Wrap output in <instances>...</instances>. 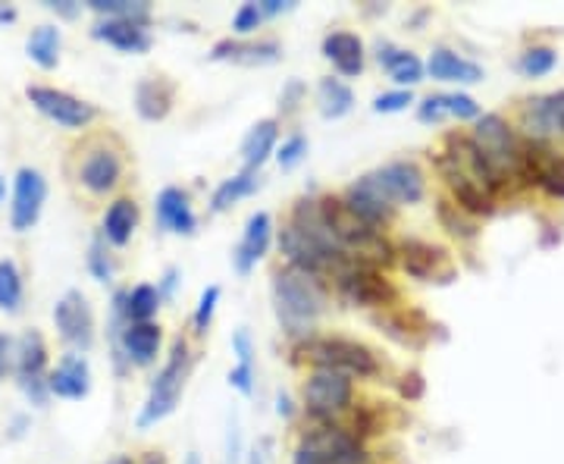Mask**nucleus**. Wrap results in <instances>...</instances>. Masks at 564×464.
<instances>
[{"label":"nucleus","instance_id":"nucleus-1","mask_svg":"<svg viewBox=\"0 0 564 464\" xmlns=\"http://www.w3.org/2000/svg\"><path fill=\"white\" fill-rule=\"evenodd\" d=\"M273 305H277V317L285 333L308 335L317 317L323 314L327 295L314 273H305L298 267H285L273 277Z\"/></svg>","mask_w":564,"mask_h":464},{"label":"nucleus","instance_id":"nucleus-2","mask_svg":"<svg viewBox=\"0 0 564 464\" xmlns=\"http://www.w3.org/2000/svg\"><path fill=\"white\" fill-rule=\"evenodd\" d=\"M185 377H188V342L185 339H176L173 349H170V362L163 364V370L157 374V380L151 383V392H148V402L138 414V427L148 430L160 424L163 417L176 412L182 399V389H185Z\"/></svg>","mask_w":564,"mask_h":464},{"label":"nucleus","instance_id":"nucleus-3","mask_svg":"<svg viewBox=\"0 0 564 464\" xmlns=\"http://www.w3.org/2000/svg\"><path fill=\"white\" fill-rule=\"evenodd\" d=\"M302 352L310 364L323 370H339L345 377H373L380 367L373 352L352 339H310L302 345Z\"/></svg>","mask_w":564,"mask_h":464},{"label":"nucleus","instance_id":"nucleus-4","mask_svg":"<svg viewBox=\"0 0 564 464\" xmlns=\"http://www.w3.org/2000/svg\"><path fill=\"white\" fill-rule=\"evenodd\" d=\"M470 142H474L477 155L483 157V163L492 170V176L499 182L505 180L508 173H517V170H520V151H517L512 130L505 126L502 117H495V113L483 117V120L477 123L474 135H470Z\"/></svg>","mask_w":564,"mask_h":464},{"label":"nucleus","instance_id":"nucleus-5","mask_svg":"<svg viewBox=\"0 0 564 464\" xmlns=\"http://www.w3.org/2000/svg\"><path fill=\"white\" fill-rule=\"evenodd\" d=\"M335 283H339L342 298L348 305H355V308H389L399 298L395 285L383 280L377 273V267H367V264H358V260H348L335 273Z\"/></svg>","mask_w":564,"mask_h":464},{"label":"nucleus","instance_id":"nucleus-6","mask_svg":"<svg viewBox=\"0 0 564 464\" xmlns=\"http://www.w3.org/2000/svg\"><path fill=\"white\" fill-rule=\"evenodd\" d=\"M367 452L358 442V437L335 430V427H320L302 439V445L295 449V462L292 464H364Z\"/></svg>","mask_w":564,"mask_h":464},{"label":"nucleus","instance_id":"nucleus-7","mask_svg":"<svg viewBox=\"0 0 564 464\" xmlns=\"http://www.w3.org/2000/svg\"><path fill=\"white\" fill-rule=\"evenodd\" d=\"M26 98L38 113H45L48 120L66 130H82L98 117V110L88 101H82L70 91H60V88H48V85H28Z\"/></svg>","mask_w":564,"mask_h":464},{"label":"nucleus","instance_id":"nucleus-8","mask_svg":"<svg viewBox=\"0 0 564 464\" xmlns=\"http://www.w3.org/2000/svg\"><path fill=\"white\" fill-rule=\"evenodd\" d=\"M305 405L314 417H335L352 405V377L317 367L305 383Z\"/></svg>","mask_w":564,"mask_h":464},{"label":"nucleus","instance_id":"nucleus-9","mask_svg":"<svg viewBox=\"0 0 564 464\" xmlns=\"http://www.w3.org/2000/svg\"><path fill=\"white\" fill-rule=\"evenodd\" d=\"M53 323L63 335V342H70L78 352H88L91 342H95V317H91V308H88V298L78 292V289H70L57 308H53Z\"/></svg>","mask_w":564,"mask_h":464},{"label":"nucleus","instance_id":"nucleus-10","mask_svg":"<svg viewBox=\"0 0 564 464\" xmlns=\"http://www.w3.org/2000/svg\"><path fill=\"white\" fill-rule=\"evenodd\" d=\"M48 202V180L32 170L23 167L13 180V207H10V223L16 232H28L38 217H41V207Z\"/></svg>","mask_w":564,"mask_h":464},{"label":"nucleus","instance_id":"nucleus-11","mask_svg":"<svg viewBox=\"0 0 564 464\" xmlns=\"http://www.w3.org/2000/svg\"><path fill=\"white\" fill-rule=\"evenodd\" d=\"M45 367H48V349H45V339L28 330L20 342H16V374H20V383L26 389V395L41 405L45 402Z\"/></svg>","mask_w":564,"mask_h":464},{"label":"nucleus","instance_id":"nucleus-12","mask_svg":"<svg viewBox=\"0 0 564 464\" xmlns=\"http://www.w3.org/2000/svg\"><path fill=\"white\" fill-rule=\"evenodd\" d=\"M402 267L405 273L414 280H424V283H449L455 280V267L449 264V255L430 245V242H405L402 245Z\"/></svg>","mask_w":564,"mask_h":464},{"label":"nucleus","instance_id":"nucleus-13","mask_svg":"<svg viewBox=\"0 0 564 464\" xmlns=\"http://www.w3.org/2000/svg\"><path fill=\"white\" fill-rule=\"evenodd\" d=\"M345 205L352 207L364 223H370L373 230H377L380 223H385V220L392 217V210H395V205L389 202V195H385L383 185L377 182L373 173H367V176H360L355 185H348Z\"/></svg>","mask_w":564,"mask_h":464},{"label":"nucleus","instance_id":"nucleus-14","mask_svg":"<svg viewBox=\"0 0 564 464\" xmlns=\"http://www.w3.org/2000/svg\"><path fill=\"white\" fill-rule=\"evenodd\" d=\"M373 176L383 185L392 205H417L424 198V173L410 160L385 163L380 170H373Z\"/></svg>","mask_w":564,"mask_h":464},{"label":"nucleus","instance_id":"nucleus-15","mask_svg":"<svg viewBox=\"0 0 564 464\" xmlns=\"http://www.w3.org/2000/svg\"><path fill=\"white\" fill-rule=\"evenodd\" d=\"M530 182L542 185L552 198H564V157L552 155L545 148H527L520 151V170Z\"/></svg>","mask_w":564,"mask_h":464},{"label":"nucleus","instance_id":"nucleus-16","mask_svg":"<svg viewBox=\"0 0 564 464\" xmlns=\"http://www.w3.org/2000/svg\"><path fill=\"white\" fill-rule=\"evenodd\" d=\"M270 239H273V220H270V213L257 210V213L248 217V223H245V235H242V242H238V248H235V255H232V267H235L242 277L252 273V267L267 255Z\"/></svg>","mask_w":564,"mask_h":464},{"label":"nucleus","instance_id":"nucleus-17","mask_svg":"<svg viewBox=\"0 0 564 464\" xmlns=\"http://www.w3.org/2000/svg\"><path fill=\"white\" fill-rule=\"evenodd\" d=\"M155 217L163 230L180 232V235H192L195 227H198V220L192 213V205H188V195L182 188H173V185L157 195Z\"/></svg>","mask_w":564,"mask_h":464},{"label":"nucleus","instance_id":"nucleus-18","mask_svg":"<svg viewBox=\"0 0 564 464\" xmlns=\"http://www.w3.org/2000/svg\"><path fill=\"white\" fill-rule=\"evenodd\" d=\"M91 35L123 53H145L151 48L148 28L138 26V23H126V20H101L98 26L91 28Z\"/></svg>","mask_w":564,"mask_h":464},{"label":"nucleus","instance_id":"nucleus-19","mask_svg":"<svg viewBox=\"0 0 564 464\" xmlns=\"http://www.w3.org/2000/svg\"><path fill=\"white\" fill-rule=\"evenodd\" d=\"M48 389L60 399H85L91 389V370L82 355H66L57 364L51 377H48Z\"/></svg>","mask_w":564,"mask_h":464},{"label":"nucleus","instance_id":"nucleus-20","mask_svg":"<svg viewBox=\"0 0 564 464\" xmlns=\"http://www.w3.org/2000/svg\"><path fill=\"white\" fill-rule=\"evenodd\" d=\"M123 173L120 155H113L110 148H95L82 163V185L95 195H107Z\"/></svg>","mask_w":564,"mask_h":464},{"label":"nucleus","instance_id":"nucleus-21","mask_svg":"<svg viewBox=\"0 0 564 464\" xmlns=\"http://www.w3.org/2000/svg\"><path fill=\"white\" fill-rule=\"evenodd\" d=\"M323 53L327 60H333V66L342 76H358L364 70V45L358 35L352 32H333L323 38Z\"/></svg>","mask_w":564,"mask_h":464},{"label":"nucleus","instance_id":"nucleus-22","mask_svg":"<svg viewBox=\"0 0 564 464\" xmlns=\"http://www.w3.org/2000/svg\"><path fill=\"white\" fill-rule=\"evenodd\" d=\"M135 110L148 123L163 120L173 110V85L167 78H142L135 88Z\"/></svg>","mask_w":564,"mask_h":464},{"label":"nucleus","instance_id":"nucleus-23","mask_svg":"<svg viewBox=\"0 0 564 464\" xmlns=\"http://www.w3.org/2000/svg\"><path fill=\"white\" fill-rule=\"evenodd\" d=\"M427 70H430V76L437 78V82H464V85H474V82L483 78V70L474 60H464V57L449 51V48H437V51L430 53Z\"/></svg>","mask_w":564,"mask_h":464},{"label":"nucleus","instance_id":"nucleus-24","mask_svg":"<svg viewBox=\"0 0 564 464\" xmlns=\"http://www.w3.org/2000/svg\"><path fill=\"white\" fill-rule=\"evenodd\" d=\"M277 138H280V123L277 120H260L248 130L245 142H242V160H245L248 173H255L267 163V157L273 155V148H277Z\"/></svg>","mask_w":564,"mask_h":464},{"label":"nucleus","instance_id":"nucleus-25","mask_svg":"<svg viewBox=\"0 0 564 464\" xmlns=\"http://www.w3.org/2000/svg\"><path fill=\"white\" fill-rule=\"evenodd\" d=\"M210 60H232L245 66H267L280 60V45L277 41H257V45H242V41H220L213 45Z\"/></svg>","mask_w":564,"mask_h":464},{"label":"nucleus","instance_id":"nucleus-26","mask_svg":"<svg viewBox=\"0 0 564 464\" xmlns=\"http://www.w3.org/2000/svg\"><path fill=\"white\" fill-rule=\"evenodd\" d=\"M377 60H380V66H385V73L395 78L399 85H414V82L424 78V63L410 51H402L395 45L380 41L377 45Z\"/></svg>","mask_w":564,"mask_h":464},{"label":"nucleus","instance_id":"nucleus-27","mask_svg":"<svg viewBox=\"0 0 564 464\" xmlns=\"http://www.w3.org/2000/svg\"><path fill=\"white\" fill-rule=\"evenodd\" d=\"M135 227H138V205L135 202L120 198V202H113V205L107 207V213H103V239H110L113 245H126Z\"/></svg>","mask_w":564,"mask_h":464},{"label":"nucleus","instance_id":"nucleus-28","mask_svg":"<svg viewBox=\"0 0 564 464\" xmlns=\"http://www.w3.org/2000/svg\"><path fill=\"white\" fill-rule=\"evenodd\" d=\"M524 120L539 135H545V132H564V91L562 95H549V98L530 101Z\"/></svg>","mask_w":564,"mask_h":464},{"label":"nucleus","instance_id":"nucleus-29","mask_svg":"<svg viewBox=\"0 0 564 464\" xmlns=\"http://www.w3.org/2000/svg\"><path fill=\"white\" fill-rule=\"evenodd\" d=\"M317 98H320V113L327 120H342L352 107H355V91L342 82V78H323L320 88H317Z\"/></svg>","mask_w":564,"mask_h":464},{"label":"nucleus","instance_id":"nucleus-30","mask_svg":"<svg viewBox=\"0 0 564 464\" xmlns=\"http://www.w3.org/2000/svg\"><path fill=\"white\" fill-rule=\"evenodd\" d=\"M28 57L41 66V70H53L60 60V28L57 26H38L26 41Z\"/></svg>","mask_w":564,"mask_h":464},{"label":"nucleus","instance_id":"nucleus-31","mask_svg":"<svg viewBox=\"0 0 564 464\" xmlns=\"http://www.w3.org/2000/svg\"><path fill=\"white\" fill-rule=\"evenodd\" d=\"M88 7L107 20H126L138 26H148V20H151V3H145V0H91Z\"/></svg>","mask_w":564,"mask_h":464},{"label":"nucleus","instance_id":"nucleus-32","mask_svg":"<svg viewBox=\"0 0 564 464\" xmlns=\"http://www.w3.org/2000/svg\"><path fill=\"white\" fill-rule=\"evenodd\" d=\"M257 188V180L255 173H238V176H230V180H223L217 185V192H213V198H210V207L217 210V213H223V210H230L238 198H245V195H252Z\"/></svg>","mask_w":564,"mask_h":464},{"label":"nucleus","instance_id":"nucleus-33","mask_svg":"<svg viewBox=\"0 0 564 464\" xmlns=\"http://www.w3.org/2000/svg\"><path fill=\"white\" fill-rule=\"evenodd\" d=\"M160 308V292L155 285H135L126 292V320L128 323H151Z\"/></svg>","mask_w":564,"mask_h":464},{"label":"nucleus","instance_id":"nucleus-34","mask_svg":"<svg viewBox=\"0 0 564 464\" xmlns=\"http://www.w3.org/2000/svg\"><path fill=\"white\" fill-rule=\"evenodd\" d=\"M23 305V273L13 260H0V310L16 314Z\"/></svg>","mask_w":564,"mask_h":464},{"label":"nucleus","instance_id":"nucleus-35","mask_svg":"<svg viewBox=\"0 0 564 464\" xmlns=\"http://www.w3.org/2000/svg\"><path fill=\"white\" fill-rule=\"evenodd\" d=\"M555 63H559V53L552 51V48H530V51L520 57V73H527V76H545V73L555 70Z\"/></svg>","mask_w":564,"mask_h":464},{"label":"nucleus","instance_id":"nucleus-36","mask_svg":"<svg viewBox=\"0 0 564 464\" xmlns=\"http://www.w3.org/2000/svg\"><path fill=\"white\" fill-rule=\"evenodd\" d=\"M217 302H220V285H207L205 292H201L198 310H195V330H198V333H207V330H210V320H213Z\"/></svg>","mask_w":564,"mask_h":464},{"label":"nucleus","instance_id":"nucleus-37","mask_svg":"<svg viewBox=\"0 0 564 464\" xmlns=\"http://www.w3.org/2000/svg\"><path fill=\"white\" fill-rule=\"evenodd\" d=\"M305 155H308V138L305 135H292V138L282 142L277 160H280L282 170H292V167H298L305 160Z\"/></svg>","mask_w":564,"mask_h":464},{"label":"nucleus","instance_id":"nucleus-38","mask_svg":"<svg viewBox=\"0 0 564 464\" xmlns=\"http://www.w3.org/2000/svg\"><path fill=\"white\" fill-rule=\"evenodd\" d=\"M439 220L449 227L452 235H462V239H474V235H477L474 223H470V220H464L462 213H455V207L449 205V202H439Z\"/></svg>","mask_w":564,"mask_h":464},{"label":"nucleus","instance_id":"nucleus-39","mask_svg":"<svg viewBox=\"0 0 564 464\" xmlns=\"http://www.w3.org/2000/svg\"><path fill=\"white\" fill-rule=\"evenodd\" d=\"M88 270H91V273H95V280H101V283H107V280L113 277V260H110L107 248H103V239H95V242H91Z\"/></svg>","mask_w":564,"mask_h":464},{"label":"nucleus","instance_id":"nucleus-40","mask_svg":"<svg viewBox=\"0 0 564 464\" xmlns=\"http://www.w3.org/2000/svg\"><path fill=\"white\" fill-rule=\"evenodd\" d=\"M263 13H260V3H242L232 16V32L238 35H252L257 26H260Z\"/></svg>","mask_w":564,"mask_h":464},{"label":"nucleus","instance_id":"nucleus-41","mask_svg":"<svg viewBox=\"0 0 564 464\" xmlns=\"http://www.w3.org/2000/svg\"><path fill=\"white\" fill-rule=\"evenodd\" d=\"M442 98H445V110L458 120H477L480 117V103L474 101L470 95L455 91V95H442Z\"/></svg>","mask_w":564,"mask_h":464},{"label":"nucleus","instance_id":"nucleus-42","mask_svg":"<svg viewBox=\"0 0 564 464\" xmlns=\"http://www.w3.org/2000/svg\"><path fill=\"white\" fill-rule=\"evenodd\" d=\"M408 103H414V95H410L408 88H399V91H385V95H380V98L373 101V110H377V113H399V110H405Z\"/></svg>","mask_w":564,"mask_h":464},{"label":"nucleus","instance_id":"nucleus-43","mask_svg":"<svg viewBox=\"0 0 564 464\" xmlns=\"http://www.w3.org/2000/svg\"><path fill=\"white\" fill-rule=\"evenodd\" d=\"M445 117H449V110H445V98L442 95H437V98L430 95L427 101L417 107V120L420 123H442Z\"/></svg>","mask_w":564,"mask_h":464},{"label":"nucleus","instance_id":"nucleus-44","mask_svg":"<svg viewBox=\"0 0 564 464\" xmlns=\"http://www.w3.org/2000/svg\"><path fill=\"white\" fill-rule=\"evenodd\" d=\"M424 374L420 370H408L405 377H402V383H399V392H402V399H408V402H417L420 395H424Z\"/></svg>","mask_w":564,"mask_h":464},{"label":"nucleus","instance_id":"nucleus-45","mask_svg":"<svg viewBox=\"0 0 564 464\" xmlns=\"http://www.w3.org/2000/svg\"><path fill=\"white\" fill-rule=\"evenodd\" d=\"M255 367H248V364H238L235 370H230V387H235L242 395H252L255 392Z\"/></svg>","mask_w":564,"mask_h":464},{"label":"nucleus","instance_id":"nucleus-46","mask_svg":"<svg viewBox=\"0 0 564 464\" xmlns=\"http://www.w3.org/2000/svg\"><path fill=\"white\" fill-rule=\"evenodd\" d=\"M232 349H235V355H238V364L255 367V345H252V335H248V330H238V333L232 335Z\"/></svg>","mask_w":564,"mask_h":464},{"label":"nucleus","instance_id":"nucleus-47","mask_svg":"<svg viewBox=\"0 0 564 464\" xmlns=\"http://www.w3.org/2000/svg\"><path fill=\"white\" fill-rule=\"evenodd\" d=\"M10 370H16V342H13L10 335L0 333V380H3Z\"/></svg>","mask_w":564,"mask_h":464},{"label":"nucleus","instance_id":"nucleus-48","mask_svg":"<svg viewBox=\"0 0 564 464\" xmlns=\"http://www.w3.org/2000/svg\"><path fill=\"white\" fill-rule=\"evenodd\" d=\"M302 91H305V88H302V82H295V78H292V82L285 85V91H282V98H280V107L285 110V113H292V110L298 107V98H302Z\"/></svg>","mask_w":564,"mask_h":464},{"label":"nucleus","instance_id":"nucleus-49","mask_svg":"<svg viewBox=\"0 0 564 464\" xmlns=\"http://www.w3.org/2000/svg\"><path fill=\"white\" fill-rule=\"evenodd\" d=\"M45 7H48V10H53L57 16H63V20H76L78 10H82L76 0H48Z\"/></svg>","mask_w":564,"mask_h":464},{"label":"nucleus","instance_id":"nucleus-50","mask_svg":"<svg viewBox=\"0 0 564 464\" xmlns=\"http://www.w3.org/2000/svg\"><path fill=\"white\" fill-rule=\"evenodd\" d=\"M285 10H292V3H285V0H263L260 3V13L263 16H280Z\"/></svg>","mask_w":564,"mask_h":464},{"label":"nucleus","instance_id":"nucleus-51","mask_svg":"<svg viewBox=\"0 0 564 464\" xmlns=\"http://www.w3.org/2000/svg\"><path fill=\"white\" fill-rule=\"evenodd\" d=\"M176 280H180V270H173V267H170V270L163 273V285L157 289V292H160V298H163V295H173V289H176Z\"/></svg>","mask_w":564,"mask_h":464},{"label":"nucleus","instance_id":"nucleus-52","mask_svg":"<svg viewBox=\"0 0 564 464\" xmlns=\"http://www.w3.org/2000/svg\"><path fill=\"white\" fill-rule=\"evenodd\" d=\"M16 20V7H3L0 3V23H13Z\"/></svg>","mask_w":564,"mask_h":464},{"label":"nucleus","instance_id":"nucleus-53","mask_svg":"<svg viewBox=\"0 0 564 464\" xmlns=\"http://www.w3.org/2000/svg\"><path fill=\"white\" fill-rule=\"evenodd\" d=\"M248 464H267V455H263V449H252V452H248Z\"/></svg>","mask_w":564,"mask_h":464},{"label":"nucleus","instance_id":"nucleus-54","mask_svg":"<svg viewBox=\"0 0 564 464\" xmlns=\"http://www.w3.org/2000/svg\"><path fill=\"white\" fill-rule=\"evenodd\" d=\"M292 408H289V399L285 395H280V414H289Z\"/></svg>","mask_w":564,"mask_h":464},{"label":"nucleus","instance_id":"nucleus-55","mask_svg":"<svg viewBox=\"0 0 564 464\" xmlns=\"http://www.w3.org/2000/svg\"><path fill=\"white\" fill-rule=\"evenodd\" d=\"M185 464H201V459H198V455H195V452H192V455H188V459H185Z\"/></svg>","mask_w":564,"mask_h":464},{"label":"nucleus","instance_id":"nucleus-56","mask_svg":"<svg viewBox=\"0 0 564 464\" xmlns=\"http://www.w3.org/2000/svg\"><path fill=\"white\" fill-rule=\"evenodd\" d=\"M3 195H7V182H3V176H0V202H3Z\"/></svg>","mask_w":564,"mask_h":464},{"label":"nucleus","instance_id":"nucleus-57","mask_svg":"<svg viewBox=\"0 0 564 464\" xmlns=\"http://www.w3.org/2000/svg\"><path fill=\"white\" fill-rule=\"evenodd\" d=\"M110 464H132V459H117V462H110Z\"/></svg>","mask_w":564,"mask_h":464}]
</instances>
